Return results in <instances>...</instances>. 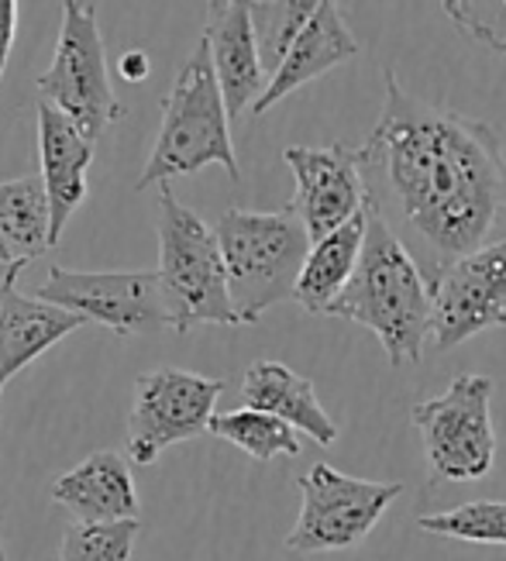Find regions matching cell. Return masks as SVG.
<instances>
[{"mask_svg":"<svg viewBox=\"0 0 506 561\" xmlns=\"http://www.w3.org/2000/svg\"><path fill=\"white\" fill-rule=\"evenodd\" d=\"M35 297L59 304L72 313L87 317L117 337L156 334L169 328V310L162 297L159 270L138 273H77L53 265L48 279L35 289Z\"/></svg>","mask_w":506,"mask_h":561,"instance_id":"30bf717a","label":"cell"},{"mask_svg":"<svg viewBox=\"0 0 506 561\" xmlns=\"http://www.w3.org/2000/svg\"><path fill=\"white\" fill-rule=\"evenodd\" d=\"M366 231H369V204L361 214H355L348 225H342L337 231L318 238L310 245V255L303 262V273L294 293V300L307 313H327L331 304L342 297V289L358 270L361 249H366Z\"/></svg>","mask_w":506,"mask_h":561,"instance_id":"d6986e66","label":"cell"},{"mask_svg":"<svg viewBox=\"0 0 506 561\" xmlns=\"http://www.w3.org/2000/svg\"><path fill=\"white\" fill-rule=\"evenodd\" d=\"M441 11L465 38L506 56V0H441Z\"/></svg>","mask_w":506,"mask_h":561,"instance_id":"d4e9b609","label":"cell"},{"mask_svg":"<svg viewBox=\"0 0 506 561\" xmlns=\"http://www.w3.org/2000/svg\"><path fill=\"white\" fill-rule=\"evenodd\" d=\"M138 538V520L69 524L59 545V561H128Z\"/></svg>","mask_w":506,"mask_h":561,"instance_id":"cb8c5ba5","label":"cell"},{"mask_svg":"<svg viewBox=\"0 0 506 561\" xmlns=\"http://www.w3.org/2000/svg\"><path fill=\"white\" fill-rule=\"evenodd\" d=\"M490 400L493 379L479 373H462L451 379L441 397L421 400L410 410V417L421 431L427 466L438 479L469 482L493 469L496 434Z\"/></svg>","mask_w":506,"mask_h":561,"instance_id":"52a82bcc","label":"cell"},{"mask_svg":"<svg viewBox=\"0 0 506 561\" xmlns=\"http://www.w3.org/2000/svg\"><path fill=\"white\" fill-rule=\"evenodd\" d=\"M214 4H225V0H207V8H214Z\"/></svg>","mask_w":506,"mask_h":561,"instance_id":"4dcf8cb0","label":"cell"},{"mask_svg":"<svg viewBox=\"0 0 506 561\" xmlns=\"http://www.w3.org/2000/svg\"><path fill=\"white\" fill-rule=\"evenodd\" d=\"M117 72H120V80H128V83H145L152 72V59L145 48H131V53L117 59Z\"/></svg>","mask_w":506,"mask_h":561,"instance_id":"484cf974","label":"cell"},{"mask_svg":"<svg viewBox=\"0 0 506 561\" xmlns=\"http://www.w3.org/2000/svg\"><path fill=\"white\" fill-rule=\"evenodd\" d=\"M93 149L96 141L83 135L77 121H69L53 104H38V165L48 207H53V245H59L72 214L87 201V173L93 162Z\"/></svg>","mask_w":506,"mask_h":561,"instance_id":"5bb4252c","label":"cell"},{"mask_svg":"<svg viewBox=\"0 0 506 561\" xmlns=\"http://www.w3.org/2000/svg\"><path fill=\"white\" fill-rule=\"evenodd\" d=\"M417 527L434 538L465 545H506V500H475L441 514H424L417 517Z\"/></svg>","mask_w":506,"mask_h":561,"instance_id":"7402d4cb","label":"cell"},{"mask_svg":"<svg viewBox=\"0 0 506 561\" xmlns=\"http://www.w3.org/2000/svg\"><path fill=\"white\" fill-rule=\"evenodd\" d=\"M0 262H14V252H11V245L4 241V234H0ZM24 262V259H21Z\"/></svg>","mask_w":506,"mask_h":561,"instance_id":"f1b7e54d","label":"cell"},{"mask_svg":"<svg viewBox=\"0 0 506 561\" xmlns=\"http://www.w3.org/2000/svg\"><path fill=\"white\" fill-rule=\"evenodd\" d=\"M355 56H358V38L352 35L342 11H337V0H321V8L313 11V18L300 28L294 45L286 48L279 69L269 77V87H265V93L255 101L252 114L258 117L265 111H273L283 96L297 93L310 80L324 77V72H331L334 66H342Z\"/></svg>","mask_w":506,"mask_h":561,"instance_id":"2e32d148","label":"cell"},{"mask_svg":"<svg viewBox=\"0 0 506 561\" xmlns=\"http://www.w3.org/2000/svg\"><path fill=\"white\" fill-rule=\"evenodd\" d=\"M358 152L369 207L427 283L506 238V156L486 121L424 104L386 69L382 114Z\"/></svg>","mask_w":506,"mask_h":561,"instance_id":"6da1fadb","label":"cell"},{"mask_svg":"<svg viewBox=\"0 0 506 561\" xmlns=\"http://www.w3.org/2000/svg\"><path fill=\"white\" fill-rule=\"evenodd\" d=\"M210 434H217L221 442L241 448L255 461H273V458H297L300 455V431L289 427L286 421L273 417L265 410L238 407L228 413H214Z\"/></svg>","mask_w":506,"mask_h":561,"instance_id":"44dd1931","label":"cell"},{"mask_svg":"<svg viewBox=\"0 0 506 561\" xmlns=\"http://www.w3.org/2000/svg\"><path fill=\"white\" fill-rule=\"evenodd\" d=\"M221 389V379L173 369V365L141 373L135 379V403L125 437L128 458L135 466H152L165 448L207 434Z\"/></svg>","mask_w":506,"mask_h":561,"instance_id":"9c48e42d","label":"cell"},{"mask_svg":"<svg viewBox=\"0 0 506 561\" xmlns=\"http://www.w3.org/2000/svg\"><path fill=\"white\" fill-rule=\"evenodd\" d=\"M56 506H62L72 524H117L138 520V490L131 476V461L120 451H93L80 466L62 472L53 490Z\"/></svg>","mask_w":506,"mask_h":561,"instance_id":"9a60e30c","label":"cell"},{"mask_svg":"<svg viewBox=\"0 0 506 561\" xmlns=\"http://www.w3.org/2000/svg\"><path fill=\"white\" fill-rule=\"evenodd\" d=\"M28 262H21V259H14V262H0V304H4L11 293L18 289V276H21V270Z\"/></svg>","mask_w":506,"mask_h":561,"instance_id":"83f0119b","label":"cell"},{"mask_svg":"<svg viewBox=\"0 0 506 561\" xmlns=\"http://www.w3.org/2000/svg\"><path fill=\"white\" fill-rule=\"evenodd\" d=\"M327 317L369 328L393 365H417L424 358V341L430 337V283L372 207L358 270Z\"/></svg>","mask_w":506,"mask_h":561,"instance_id":"7a4b0ae2","label":"cell"},{"mask_svg":"<svg viewBox=\"0 0 506 561\" xmlns=\"http://www.w3.org/2000/svg\"><path fill=\"white\" fill-rule=\"evenodd\" d=\"M283 159L297 180V193L289 207L300 214L313 241L337 231L355 214L366 210L369 190L366 176H361L358 149H348V145H327V149L289 145Z\"/></svg>","mask_w":506,"mask_h":561,"instance_id":"7c38bea8","label":"cell"},{"mask_svg":"<svg viewBox=\"0 0 506 561\" xmlns=\"http://www.w3.org/2000/svg\"><path fill=\"white\" fill-rule=\"evenodd\" d=\"M87 324L90 321L80 313H72L59 304H48L42 297H24V293L14 289L0 304V393L38 355L56 348L62 337Z\"/></svg>","mask_w":506,"mask_h":561,"instance_id":"ac0fdd59","label":"cell"},{"mask_svg":"<svg viewBox=\"0 0 506 561\" xmlns=\"http://www.w3.org/2000/svg\"><path fill=\"white\" fill-rule=\"evenodd\" d=\"M241 403L252 410L273 413V417L286 421L289 427L303 431L310 442H318L321 448H331L337 442V424L321 407L313 382L283 362H273V358L252 362L245 369V379H241Z\"/></svg>","mask_w":506,"mask_h":561,"instance_id":"e0dca14e","label":"cell"},{"mask_svg":"<svg viewBox=\"0 0 506 561\" xmlns=\"http://www.w3.org/2000/svg\"><path fill=\"white\" fill-rule=\"evenodd\" d=\"M300 517L289 530L286 548L297 554H324L366 541L390 503L403 496V482L355 479L318 461L300 476Z\"/></svg>","mask_w":506,"mask_h":561,"instance_id":"ba28073f","label":"cell"},{"mask_svg":"<svg viewBox=\"0 0 506 561\" xmlns=\"http://www.w3.org/2000/svg\"><path fill=\"white\" fill-rule=\"evenodd\" d=\"M0 561H8V551H4V538H0Z\"/></svg>","mask_w":506,"mask_h":561,"instance_id":"f546056e","label":"cell"},{"mask_svg":"<svg viewBox=\"0 0 506 561\" xmlns=\"http://www.w3.org/2000/svg\"><path fill=\"white\" fill-rule=\"evenodd\" d=\"M0 234L14 259L32 262L53 249V207L42 176H21L0 183Z\"/></svg>","mask_w":506,"mask_h":561,"instance_id":"ffe728a7","label":"cell"},{"mask_svg":"<svg viewBox=\"0 0 506 561\" xmlns=\"http://www.w3.org/2000/svg\"><path fill=\"white\" fill-rule=\"evenodd\" d=\"M204 42L210 45V59L217 83H221L231 121H238L269 87L252 24V0H225L207 14Z\"/></svg>","mask_w":506,"mask_h":561,"instance_id":"4fadbf2b","label":"cell"},{"mask_svg":"<svg viewBox=\"0 0 506 561\" xmlns=\"http://www.w3.org/2000/svg\"><path fill=\"white\" fill-rule=\"evenodd\" d=\"M159 279L169 310V328L186 334L193 328L217 324L238 328V313L228 289V265L217 231L197 210L183 207L173 190L159 186Z\"/></svg>","mask_w":506,"mask_h":561,"instance_id":"5b68a950","label":"cell"},{"mask_svg":"<svg viewBox=\"0 0 506 561\" xmlns=\"http://www.w3.org/2000/svg\"><path fill=\"white\" fill-rule=\"evenodd\" d=\"M204 165H221L231 180H241L231 141V114L221 83H217L210 45L200 38L193 56L180 66L173 90L165 93L162 125L135 190L165 186L176 176L200 173Z\"/></svg>","mask_w":506,"mask_h":561,"instance_id":"3957f363","label":"cell"},{"mask_svg":"<svg viewBox=\"0 0 506 561\" xmlns=\"http://www.w3.org/2000/svg\"><path fill=\"white\" fill-rule=\"evenodd\" d=\"M18 35V0H0V62L8 66V56Z\"/></svg>","mask_w":506,"mask_h":561,"instance_id":"4316f807","label":"cell"},{"mask_svg":"<svg viewBox=\"0 0 506 561\" xmlns=\"http://www.w3.org/2000/svg\"><path fill=\"white\" fill-rule=\"evenodd\" d=\"M38 93L45 96V104L77 121L90 141H101V135L128 114L111 87L104 32L96 24L93 4L62 0L56 56L53 66L38 77Z\"/></svg>","mask_w":506,"mask_h":561,"instance_id":"8992f818","label":"cell"},{"mask_svg":"<svg viewBox=\"0 0 506 561\" xmlns=\"http://www.w3.org/2000/svg\"><path fill=\"white\" fill-rule=\"evenodd\" d=\"M228 265V289L241 324H255L265 310L294 300L297 279L310 255L313 238L294 207L241 210L231 207L217 221Z\"/></svg>","mask_w":506,"mask_h":561,"instance_id":"277c9868","label":"cell"},{"mask_svg":"<svg viewBox=\"0 0 506 561\" xmlns=\"http://www.w3.org/2000/svg\"><path fill=\"white\" fill-rule=\"evenodd\" d=\"M490 328H506V238L430 279V341L441 352Z\"/></svg>","mask_w":506,"mask_h":561,"instance_id":"8fae6325","label":"cell"},{"mask_svg":"<svg viewBox=\"0 0 506 561\" xmlns=\"http://www.w3.org/2000/svg\"><path fill=\"white\" fill-rule=\"evenodd\" d=\"M318 8L321 0H252V24H255L265 77H273L279 69L286 48L294 45V38Z\"/></svg>","mask_w":506,"mask_h":561,"instance_id":"603a6c76","label":"cell"},{"mask_svg":"<svg viewBox=\"0 0 506 561\" xmlns=\"http://www.w3.org/2000/svg\"><path fill=\"white\" fill-rule=\"evenodd\" d=\"M0 77H4V62H0Z\"/></svg>","mask_w":506,"mask_h":561,"instance_id":"1f68e13d","label":"cell"}]
</instances>
